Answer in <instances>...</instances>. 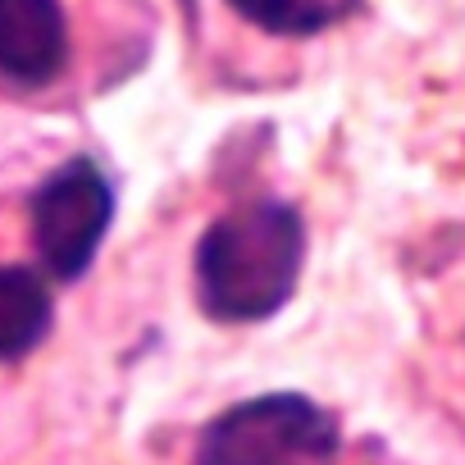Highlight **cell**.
Wrapping results in <instances>:
<instances>
[{"mask_svg": "<svg viewBox=\"0 0 465 465\" xmlns=\"http://www.w3.org/2000/svg\"><path fill=\"white\" fill-rule=\"evenodd\" d=\"M306 261V223L288 201H242L196 242V302L210 320L256 324L288 306Z\"/></svg>", "mask_w": 465, "mask_h": 465, "instance_id": "obj_1", "label": "cell"}, {"mask_svg": "<svg viewBox=\"0 0 465 465\" xmlns=\"http://www.w3.org/2000/svg\"><path fill=\"white\" fill-rule=\"evenodd\" d=\"M338 420L302 392H265L201 429L196 465H333Z\"/></svg>", "mask_w": 465, "mask_h": 465, "instance_id": "obj_2", "label": "cell"}, {"mask_svg": "<svg viewBox=\"0 0 465 465\" xmlns=\"http://www.w3.org/2000/svg\"><path fill=\"white\" fill-rule=\"evenodd\" d=\"M33 214V247L51 279L74 283L92 270L110 219H114V192L96 160L74 155L55 173L42 178V187L28 201Z\"/></svg>", "mask_w": 465, "mask_h": 465, "instance_id": "obj_3", "label": "cell"}, {"mask_svg": "<svg viewBox=\"0 0 465 465\" xmlns=\"http://www.w3.org/2000/svg\"><path fill=\"white\" fill-rule=\"evenodd\" d=\"M69 64V19L60 0H0V74L46 87Z\"/></svg>", "mask_w": 465, "mask_h": 465, "instance_id": "obj_4", "label": "cell"}, {"mask_svg": "<svg viewBox=\"0 0 465 465\" xmlns=\"http://www.w3.org/2000/svg\"><path fill=\"white\" fill-rule=\"evenodd\" d=\"M51 292L24 265H0V361L28 356L51 333Z\"/></svg>", "mask_w": 465, "mask_h": 465, "instance_id": "obj_5", "label": "cell"}, {"mask_svg": "<svg viewBox=\"0 0 465 465\" xmlns=\"http://www.w3.org/2000/svg\"><path fill=\"white\" fill-rule=\"evenodd\" d=\"M228 10L270 37H311L338 19V0H228Z\"/></svg>", "mask_w": 465, "mask_h": 465, "instance_id": "obj_6", "label": "cell"}]
</instances>
